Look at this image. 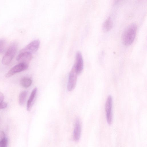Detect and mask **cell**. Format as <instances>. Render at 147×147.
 <instances>
[{"mask_svg":"<svg viewBox=\"0 0 147 147\" xmlns=\"http://www.w3.org/2000/svg\"><path fill=\"white\" fill-rule=\"evenodd\" d=\"M112 98L110 95L107 98L105 106L107 121L109 125L111 124L112 121Z\"/></svg>","mask_w":147,"mask_h":147,"instance_id":"obj_3","label":"cell"},{"mask_svg":"<svg viewBox=\"0 0 147 147\" xmlns=\"http://www.w3.org/2000/svg\"><path fill=\"white\" fill-rule=\"evenodd\" d=\"M7 106V103L3 102L2 103L0 104V109H2L6 107Z\"/></svg>","mask_w":147,"mask_h":147,"instance_id":"obj_16","label":"cell"},{"mask_svg":"<svg viewBox=\"0 0 147 147\" xmlns=\"http://www.w3.org/2000/svg\"><path fill=\"white\" fill-rule=\"evenodd\" d=\"M4 96L3 94L0 92V104L3 102Z\"/></svg>","mask_w":147,"mask_h":147,"instance_id":"obj_17","label":"cell"},{"mask_svg":"<svg viewBox=\"0 0 147 147\" xmlns=\"http://www.w3.org/2000/svg\"><path fill=\"white\" fill-rule=\"evenodd\" d=\"M74 66L77 75L80 74L83 69V61L82 54L80 51L76 53V62Z\"/></svg>","mask_w":147,"mask_h":147,"instance_id":"obj_7","label":"cell"},{"mask_svg":"<svg viewBox=\"0 0 147 147\" xmlns=\"http://www.w3.org/2000/svg\"><path fill=\"white\" fill-rule=\"evenodd\" d=\"M40 44V42L39 40H35L31 42L21 50L20 53L27 52L32 54L34 53L38 49Z\"/></svg>","mask_w":147,"mask_h":147,"instance_id":"obj_6","label":"cell"},{"mask_svg":"<svg viewBox=\"0 0 147 147\" xmlns=\"http://www.w3.org/2000/svg\"><path fill=\"white\" fill-rule=\"evenodd\" d=\"M137 26L136 24L132 23L125 29L122 36V40L125 45L128 46L134 41L136 35Z\"/></svg>","mask_w":147,"mask_h":147,"instance_id":"obj_1","label":"cell"},{"mask_svg":"<svg viewBox=\"0 0 147 147\" xmlns=\"http://www.w3.org/2000/svg\"><path fill=\"white\" fill-rule=\"evenodd\" d=\"M18 47L16 42L11 44L2 59V63L3 65H7L11 62L16 54Z\"/></svg>","mask_w":147,"mask_h":147,"instance_id":"obj_2","label":"cell"},{"mask_svg":"<svg viewBox=\"0 0 147 147\" xmlns=\"http://www.w3.org/2000/svg\"><path fill=\"white\" fill-rule=\"evenodd\" d=\"M27 94V92L26 91H23L20 93L19 96L18 102L20 105L23 106L24 104Z\"/></svg>","mask_w":147,"mask_h":147,"instance_id":"obj_12","label":"cell"},{"mask_svg":"<svg viewBox=\"0 0 147 147\" xmlns=\"http://www.w3.org/2000/svg\"><path fill=\"white\" fill-rule=\"evenodd\" d=\"M81 125L80 119L77 118L75 121L73 131V138L74 140L77 142L79 140L81 133Z\"/></svg>","mask_w":147,"mask_h":147,"instance_id":"obj_8","label":"cell"},{"mask_svg":"<svg viewBox=\"0 0 147 147\" xmlns=\"http://www.w3.org/2000/svg\"><path fill=\"white\" fill-rule=\"evenodd\" d=\"M37 92V88H35L32 90L31 93L27 104V110L28 111H30L31 110L34 102Z\"/></svg>","mask_w":147,"mask_h":147,"instance_id":"obj_10","label":"cell"},{"mask_svg":"<svg viewBox=\"0 0 147 147\" xmlns=\"http://www.w3.org/2000/svg\"><path fill=\"white\" fill-rule=\"evenodd\" d=\"M6 42L3 39H0V53L3 52L5 49Z\"/></svg>","mask_w":147,"mask_h":147,"instance_id":"obj_14","label":"cell"},{"mask_svg":"<svg viewBox=\"0 0 147 147\" xmlns=\"http://www.w3.org/2000/svg\"><path fill=\"white\" fill-rule=\"evenodd\" d=\"M77 75L73 66L69 75L67 87L69 91H72L74 89L76 85Z\"/></svg>","mask_w":147,"mask_h":147,"instance_id":"obj_4","label":"cell"},{"mask_svg":"<svg viewBox=\"0 0 147 147\" xmlns=\"http://www.w3.org/2000/svg\"><path fill=\"white\" fill-rule=\"evenodd\" d=\"M20 83L22 86L25 88H27L31 85L32 80L29 78H24L21 79Z\"/></svg>","mask_w":147,"mask_h":147,"instance_id":"obj_13","label":"cell"},{"mask_svg":"<svg viewBox=\"0 0 147 147\" xmlns=\"http://www.w3.org/2000/svg\"><path fill=\"white\" fill-rule=\"evenodd\" d=\"M113 23L110 17L108 18L103 23L102 30L104 32H107L110 30L112 27Z\"/></svg>","mask_w":147,"mask_h":147,"instance_id":"obj_11","label":"cell"},{"mask_svg":"<svg viewBox=\"0 0 147 147\" xmlns=\"http://www.w3.org/2000/svg\"><path fill=\"white\" fill-rule=\"evenodd\" d=\"M8 140L6 137H4L0 140V147H7Z\"/></svg>","mask_w":147,"mask_h":147,"instance_id":"obj_15","label":"cell"},{"mask_svg":"<svg viewBox=\"0 0 147 147\" xmlns=\"http://www.w3.org/2000/svg\"><path fill=\"white\" fill-rule=\"evenodd\" d=\"M28 65L27 64L20 63L11 68L5 75V77L8 78L16 74L27 69Z\"/></svg>","mask_w":147,"mask_h":147,"instance_id":"obj_5","label":"cell"},{"mask_svg":"<svg viewBox=\"0 0 147 147\" xmlns=\"http://www.w3.org/2000/svg\"><path fill=\"white\" fill-rule=\"evenodd\" d=\"M32 58V54L27 52H21L20 53V54L18 55L16 60L20 63L28 64Z\"/></svg>","mask_w":147,"mask_h":147,"instance_id":"obj_9","label":"cell"}]
</instances>
